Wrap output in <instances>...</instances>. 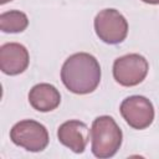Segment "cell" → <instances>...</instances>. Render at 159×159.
Returning a JSON list of instances; mask_svg holds the SVG:
<instances>
[{
  "instance_id": "1",
  "label": "cell",
  "mask_w": 159,
  "mask_h": 159,
  "mask_svg": "<svg viewBox=\"0 0 159 159\" xmlns=\"http://www.w3.org/2000/svg\"><path fill=\"white\" fill-rule=\"evenodd\" d=\"M61 80L70 92L88 94L93 92L101 82L99 62L87 52L73 53L62 65Z\"/></svg>"
},
{
  "instance_id": "2",
  "label": "cell",
  "mask_w": 159,
  "mask_h": 159,
  "mask_svg": "<svg viewBox=\"0 0 159 159\" xmlns=\"http://www.w3.org/2000/svg\"><path fill=\"white\" fill-rule=\"evenodd\" d=\"M91 149L96 158L113 157L122 145V130L111 116L97 117L91 127Z\"/></svg>"
},
{
  "instance_id": "3",
  "label": "cell",
  "mask_w": 159,
  "mask_h": 159,
  "mask_svg": "<svg viewBox=\"0 0 159 159\" xmlns=\"http://www.w3.org/2000/svg\"><path fill=\"white\" fill-rule=\"evenodd\" d=\"M10 139L14 144L29 150L41 152L48 144V132L43 124L32 119H24L10 129Z\"/></svg>"
},
{
  "instance_id": "4",
  "label": "cell",
  "mask_w": 159,
  "mask_h": 159,
  "mask_svg": "<svg viewBox=\"0 0 159 159\" xmlns=\"http://www.w3.org/2000/svg\"><path fill=\"white\" fill-rule=\"evenodd\" d=\"M94 31L99 40L109 45H117L125 40L128 22L116 9L101 10L94 17Z\"/></svg>"
},
{
  "instance_id": "5",
  "label": "cell",
  "mask_w": 159,
  "mask_h": 159,
  "mask_svg": "<svg viewBox=\"0 0 159 159\" xmlns=\"http://www.w3.org/2000/svg\"><path fill=\"white\" fill-rule=\"evenodd\" d=\"M149 63L139 53H128L118 57L113 63V77L124 87H133L144 81L148 75Z\"/></svg>"
},
{
  "instance_id": "6",
  "label": "cell",
  "mask_w": 159,
  "mask_h": 159,
  "mask_svg": "<svg viewBox=\"0 0 159 159\" xmlns=\"http://www.w3.org/2000/svg\"><path fill=\"white\" fill-rule=\"evenodd\" d=\"M119 111L129 127L138 130L148 128L154 120L153 103L144 96L127 97L120 103Z\"/></svg>"
},
{
  "instance_id": "7",
  "label": "cell",
  "mask_w": 159,
  "mask_h": 159,
  "mask_svg": "<svg viewBox=\"0 0 159 159\" xmlns=\"http://www.w3.org/2000/svg\"><path fill=\"white\" fill-rule=\"evenodd\" d=\"M30 62L27 48L17 42H7L0 47V68L5 75L22 73Z\"/></svg>"
},
{
  "instance_id": "8",
  "label": "cell",
  "mask_w": 159,
  "mask_h": 159,
  "mask_svg": "<svg viewBox=\"0 0 159 159\" xmlns=\"http://www.w3.org/2000/svg\"><path fill=\"white\" fill-rule=\"evenodd\" d=\"M91 134L86 123L81 120H67L58 127L57 138L61 144L71 149L73 153H83Z\"/></svg>"
},
{
  "instance_id": "9",
  "label": "cell",
  "mask_w": 159,
  "mask_h": 159,
  "mask_svg": "<svg viewBox=\"0 0 159 159\" xmlns=\"http://www.w3.org/2000/svg\"><path fill=\"white\" fill-rule=\"evenodd\" d=\"M29 102L31 107L39 112H50L60 106L61 94L53 84L39 83L30 89Z\"/></svg>"
},
{
  "instance_id": "10",
  "label": "cell",
  "mask_w": 159,
  "mask_h": 159,
  "mask_svg": "<svg viewBox=\"0 0 159 159\" xmlns=\"http://www.w3.org/2000/svg\"><path fill=\"white\" fill-rule=\"evenodd\" d=\"M29 26V19L25 12L19 10L5 11L0 15V29L2 32H22Z\"/></svg>"
},
{
  "instance_id": "11",
  "label": "cell",
  "mask_w": 159,
  "mask_h": 159,
  "mask_svg": "<svg viewBox=\"0 0 159 159\" xmlns=\"http://www.w3.org/2000/svg\"><path fill=\"white\" fill-rule=\"evenodd\" d=\"M143 2L145 4H152V5H158L159 4V0H142Z\"/></svg>"
},
{
  "instance_id": "12",
  "label": "cell",
  "mask_w": 159,
  "mask_h": 159,
  "mask_svg": "<svg viewBox=\"0 0 159 159\" xmlns=\"http://www.w3.org/2000/svg\"><path fill=\"white\" fill-rule=\"evenodd\" d=\"M9 1H12V0H0V4L4 5V4H6V2H9Z\"/></svg>"
}]
</instances>
